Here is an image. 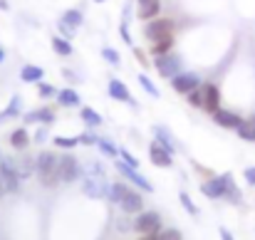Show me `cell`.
Here are the masks:
<instances>
[{
  "instance_id": "cell-40",
  "label": "cell",
  "mask_w": 255,
  "mask_h": 240,
  "mask_svg": "<svg viewBox=\"0 0 255 240\" xmlns=\"http://www.w3.org/2000/svg\"><path fill=\"white\" fill-rule=\"evenodd\" d=\"M221 238L223 240H236L233 238V233H231V231H226V228H221Z\"/></svg>"
},
{
  "instance_id": "cell-6",
  "label": "cell",
  "mask_w": 255,
  "mask_h": 240,
  "mask_svg": "<svg viewBox=\"0 0 255 240\" xmlns=\"http://www.w3.org/2000/svg\"><path fill=\"white\" fill-rule=\"evenodd\" d=\"M82 22H85L82 10L70 7V10H65V12H62V17H60V22H57V30H60V35H62V37L72 40V37L77 35V30L82 27Z\"/></svg>"
},
{
  "instance_id": "cell-23",
  "label": "cell",
  "mask_w": 255,
  "mask_h": 240,
  "mask_svg": "<svg viewBox=\"0 0 255 240\" xmlns=\"http://www.w3.org/2000/svg\"><path fill=\"white\" fill-rule=\"evenodd\" d=\"M52 50H55L60 57H72V52H75L72 40H67V37H62V35H55V37H52Z\"/></svg>"
},
{
  "instance_id": "cell-37",
  "label": "cell",
  "mask_w": 255,
  "mask_h": 240,
  "mask_svg": "<svg viewBox=\"0 0 255 240\" xmlns=\"http://www.w3.org/2000/svg\"><path fill=\"white\" fill-rule=\"evenodd\" d=\"M119 32H122V40H124L127 45H131V42H134V40H131V32H129V20H122Z\"/></svg>"
},
{
  "instance_id": "cell-4",
  "label": "cell",
  "mask_w": 255,
  "mask_h": 240,
  "mask_svg": "<svg viewBox=\"0 0 255 240\" xmlns=\"http://www.w3.org/2000/svg\"><path fill=\"white\" fill-rule=\"evenodd\" d=\"M173 30H176V22L171 17H154L149 22H144V37L149 42H159V40H166V37H173Z\"/></svg>"
},
{
  "instance_id": "cell-45",
  "label": "cell",
  "mask_w": 255,
  "mask_h": 240,
  "mask_svg": "<svg viewBox=\"0 0 255 240\" xmlns=\"http://www.w3.org/2000/svg\"><path fill=\"white\" fill-rule=\"evenodd\" d=\"M94 2H107V0H94Z\"/></svg>"
},
{
  "instance_id": "cell-7",
  "label": "cell",
  "mask_w": 255,
  "mask_h": 240,
  "mask_svg": "<svg viewBox=\"0 0 255 240\" xmlns=\"http://www.w3.org/2000/svg\"><path fill=\"white\" fill-rule=\"evenodd\" d=\"M154 67H156V72H159L164 80H173L178 72H183V70H181L183 62H181V57H178L176 52H166V55L154 57Z\"/></svg>"
},
{
  "instance_id": "cell-34",
  "label": "cell",
  "mask_w": 255,
  "mask_h": 240,
  "mask_svg": "<svg viewBox=\"0 0 255 240\" xmlns=\"http://www.w3.org/2000/svg\"><path fill=\"white\" fill-rule=\"evenodd\" d=\"M37 94L42 99H50V97H57V87H52L50 82H37Z\"/></svg>"
},
{
  "instance_id": "cell-9",
  "label": "cell",
  "mask_w": 255,
  "mask_h": 240,
  "mask_svg": "<svg viewBox=\"0 0 255 240\" xmlns=\"http://www.w3.org/2000/svg\"><path fill=\"white\" fill-rule=\"evenodd\" d=\"M0 178L5 186V193H17L20 191V171L12 159H0Z\"/></svg>"
},
{
  "instance_id": "cell-25",
  "label": "cell",
  "mask_w": 255,
  "mask_h": 240,
  "mask_svg": "<svg viewBox=\"0 0 255 240\" xmlns=\"http://www.w3.org/2000/svg\"><path fill=\"white\" fill-rule=\"evenodd\" d=\"M80 117H82V121H85L89 129H94V126H102V114L99 112H94L92 107H80Z\"/></svg>"
},
{
  "instance_id": "cell-35",
  "label": "cell",
  "mask_w": 255,
  "mask_h": 240,
  "mask_svg": "<svg viewBox=\"0 0 255 240\" xmlns=\"http://www.w3.org/2000/svg\"><path fill=\"white\" fill-rule=\"evenodd\" d=\"M186 97H188V104H191V107L203 109V89H201V87H196V89H193V92H188Z\"/></svg>"
},
{
  "instance_id": "cell-10",
  "label": "cell",
  "mask_w": 255,
  "mask_h": 240,
  "mask_svg": "<svg viewBox=\"0 0 255 240\" xmlns=\"http://www.w3.org/2000/svg\"><path fill=\"white\" fill-rule=\"evenodd\" d=\"M117 171L127 178V181H131L139 191H144V193H151L154 191V186H151V181L146 178V176H141L139 173V168H134V166H129L127 161H122V159H117Z\"/></svg>"
},
{
  "instance_id": "cell-43",
  "label": "cell",
  "mask_w": 255,
  "mask_h": 240,
  "mask_svg": "<svg viewBox=\"0 0 255 240\" xmlns=\"http://www.w3.org/2000/svg\"><path fill=\"white\" fill-rule=\"evenodd\" d=\"M0 10H7V2L5 0H0Z\"/></svg>"
},
{
  "instance_id": "cell-38",
  "label": "cell",
  "mask_w": 255,
  "mask_h": 240,
  "mask_svg": "<svg viewBox=\"0 0 255 240\" xmlns=\"http://www.w3.org/2000/svg\"><path fill=\"white\" fill-rule=\"evenodd\" d=\"M243 178H246L248 186H255V166H248V168L243 171Z\"/></svg>"
},
{
  "instance_id": "cell-28",
  "label": "cell",
  "mask_w": 255,
  "mask_h": 240,
  "mask_svg": "<svg viewBox=\"0 0 255 240\" xmlns=\"http://www.w3.org/2000/svg\"><path fill=\"white\" fill-rule=\"evenodd\" d=\"M94 146L102 151V154H107V156H112V159H117V154H119V149L112 144V141H107V139H102V136H97V141H94Z\"/></svg>"
},
{
  "instance_id": "cell-39",
  "label": "cell",
  "mask_w": 255,
  "mask_h": 240,
  "mask_svg": "<svg viewBox=\"0 0 255 240\" xmlns=\"http://www.w3.org/2000/svg\"><path fill=\"white\" fill-rule=\"evenodd\" d=\"M45 139H47V129H45V126H42V129H40V131H37V134H35V141H37V144H42V141H45Z\"/></svg>"
},
{
  "instance_id": "cell-18",
  "label": "cell",
  "mask_w": 255,
  "mask_h": 240,
  "mask_svg": "<svg viewBox=\"0 0 255 240\" xmlns=\"http://www.w3.org/2000/svg\"><path fill=\"white\" fill-rule=\"evenodd\" d=\"M107 92H109V97L112 99H117V102H127V104H131V107H136V102L131 99V92H129V87L124 84L122 80H109V87H107Z\"/></svg>"
},
{
  "instance_id": "cell-19",
  "label": "cell",
  "mask_w": 255,
  "mask_h": 240,
  "mask_svg": "<svg viewBox=\"0 0 255 240\" xmlns=\"http://www.w3.org/2000/svg\"><path fill=\"white\" fill-rule=\"evenodd\" d=\"M57 104L60 107H67V109H77V107H82V97L77 94V89L65 87V89L57 92Z\"/></svg>"
},
{
  "instance_id": "cell-8",
  "label": "cell",
  "mask_w": 255,
  "mask_h": 240,
  "mask_svg": "<svg viewBox=\"0 0 255 240\" xmlns=\"http://www.w3.org/2000/svg\"><path fill=\"white\" fill-rule=\"evenodd\" d=\"M233 176L231 173H223V176H216V178H208L201 183V193L211 201H218V198H226V191H228V181Z\"/></svg>"
},
{
  "instance_id": "cell-15",
  "label": "cell",
  "mask_w": 255,
  "mask_h": 240,
  "mask_svg": "<svg viewBox=\"0 0 255 240\" xmlns=\"http://www.w3.org/2000/svg\"><path fill=\"white\" fill-rule=\"evenodd\" d=\"M161 15V0H136V17L141 22H149Z\"/></svg>"
},
{
  "instance_id": "cell-44",
  "label": "cell",
  "mask_w": 255,
  "mask_h": 240,
  "mask_svg": "<svg viewBox=\"0 0 255 240\" xmlns=\"http://www.w3.org/2000/svg\"><path fill=\"white\" fill-rule=\"evenodd\" d=\"M139 240H156L154 236H144V238H139Z\"/></svg>"
},
{
  "instance_id": "cell-21",
  "label": "cell",
  "mask_w": 255,
  "mask_h": 240,
  "mask_svg": "<svg viewBox=\"0 0 255 240\" xmlns=\"http://www.w3.org/2000/svg\"><path fill=\"white\" fill-rule=\"evenodd\" d=\"M10 146H12L15 151H25V149L30 146V134H27L25 126H17V129L10 134Z\"/></svg>"
},
{
  "instance_id": "cell-20",
  "label": "cell",
  "mask_w": 255,
  "mask_h": 240,
  "mask_svg": "<svg viewBox=\"0 0 255 240\" xmlns=\"http://www.w3.org/2000/svg\"><path fill=\"white\" fill-rule=\"evenodd\" d=\"M25 121L27 124H52L55 121V112L50 107H40V109H32L25 114Z\"/></svg>"
},
{
  "instance_id": "cell-41",
  "label": "cell",
  "mask_w": 255,
  "mask_h": 240,
  "mask_svg": "<svg viewBox=\"0 0 255 240\" xmlns=\"http://www.w3.org/2000/svg\"><path fill=\"white\" fill-rule=\"evenodd\" d=\"M2 62H5V50L0 47V65H2Z\"/></svg>"
},
{
  "instance_id": "cell-11",
  "label": "cell",
  "mask_w": 255,
  "mask_h": 240,
  "mask_svg": "<svg viewBox=\"0 0 255 240\" xmlns=\"http://www.w3.org/2000/svg\"><path fill=\"white\" fill-rule=\"evenodd\" d=\"M82 173L85 171H82L77 156H72V154L60 156V183H75L77 178H82Z\"/></svg>"
},
{
  "instance_id": "cell-31",
  "label": "cell",
  "mask_w": 255,
  "mask_h": 240,
  "mask_svg": "<svg viewBox=\"0 0 255 240\" xmlns=\"http://www.w3.org/2000/svg\"><path fill=\"white\" fill-rule=\"evenodd\" d=\"M178 201H181V206L186 208V213H188V216H198V206L191 201V196H188L186 191H181V193H178Z\"/></svg>"
},
{
  "instance_id": "cell-33",
  "label": "cell",
  "mask_w": 255,
  "mask_h": 240,
  "mask_svg": "<svg viewBox=\"0 0 255 240\" xmlns=\"http://www.w3.org/2000/svg\"><path fill=\"white\" fill-rule=\"evenodd\" d=\"M154 238H156V240H183V233H181L178 228H166V231L161 228Z\"/></svg>"
},
{
  "instance_id": "cell-29",
  "label": "cell",
  "mask_w": 255,
  "mask_h": 240,
  "mask_svg": "<svg viewBox=\"0 0 255 240\" xmlns=\"http://www.w3.org/2000/svg\"><path fill=\"white\" fill-rule=\"evenodd\" d=\"M102 57H104V62H109L112 67H119V65H122V55H119L114 47H102Z\"/></svg>"
},
{
  "instance_id": "cell-16",
  "label": "cell",
  "mask_w": 255,
  "mask_h": 240,
  "mask_svg": "<svg viewBox=\"0 0 255 240\" xmlns=\"http://www.w3.org/2000/svg\"><path fill=\"white\" fill-rule=\"evenodd\" d=\"M151 131H154V141H159L169 154H176V151H178V141H176V136L171 134L164 124H154V126H151Z\"/></svg>"
},
{
  "instance_id": "cell-36",
  "label": "cell",
  "mask_w": 255,
  "mask_h": 240,
  "mask_svg": "<svg viewBox=\"0 0 255 240\" xmlns=\"http://www.w3.org/2000/svg\"><path fill=\"white\" fill-rule=\"evenodd\" d=\"M119 159L127 161V163H129V166H134V168H139V159H136L134 154H129L127 149H119Z\"/></svg>"
},
{
  "instance_id": "cell-30",
  "label": "cell",
  "mask_w": 255,
  "mask_h": 240,
  "mask_svg": "<svg viewBox=\"0 0 255 240\" xmlns=\"http://www.w3.org/2000/svg\"><path fill=\"white\" fill-rule=\"evenodd\" d=\"M80 144H82V136H55V146H62V149H72Z\"/></svg>"
},
{
  "instance_id": "cell-3",
  "label": "cell",
  "mask_w": 255,
  "mask_h": 240,
  "mask_svg": "<svg viewBox=\"0 0 255 240\" xmlns=\"http://www.w3.org/2000/svg\"><path fill=\"white\" fill-rule=\"evenodd\" d=\"M35 173L45 188H55L60 183V159L52 151H40L35 159Z\"/></svg>"
},
{
  "instance_id": "cell-12",
  "label": "cell",
  "mask_w": 255,
  "mask_h": 240,
  "mask_svg": "<svg viewBox=\"0 0 255 240\" xmlns=\"http://www.w3.org/2000/svg\"><path fill=\"white\" fill-rule=\"evenodd\" d=\"M171 82V89L176 92V94H188V92H193L196 87H201V77L196 75V72H178Z\"/></svg>"
},
{
  "instance_id": "cell-17",
  "label": "cell",
  "mask_w": 255,
  "mask_h": 240,
  "mask_svg": "<svg viewBox=\"0 0 255 240\" xmlns=\"http://www.w3.org/2000/svg\"><path fill=\"white\" fill-rule=\"evenodd\" d=\"M149 159L154 166H159V168H171V163H173V154H169L159 141H151L149 144Z\"/></svg>"
},
{
  "instance_id": "cell-22",
  "label": "cell",
  "mask_w": 255,
  "mask_h": 240,
  "mask_svg": "<svg viewBox=\"0 0 255 240\" xmlns=\"http://www.w3.org/2000/svg\"><path fill=\"white\" fill-rule=\"evenodd\" d=\"M42 77H45V70L37 67V65H25L20 70V80L25 84H37V82H42Z\"/></svg>"
},
{
  "instance_id": "cell-2",
  "label": "cell",
  "mask_w": 255,
  "mask_h": 240,
  "mask_svg": "<svg viewBox=\"0 0 255 240\" xmlns=\"http://www.w3.org/2000/svg\"><path fill=\"white\" fill-rule=\"evenodd\" d=\"M109 181H107V173L102 168V163H92L82 173V191H85L87 198H94V201H102V198H109Z\"/></svg>"
},
{
  "instance_id": "cell-24",
  "label": "cell",
  "mask_w": 255,
  "mask_h": 240,
  "mask_svg": "<svg viewBox=\"0 0 255 240\" xmlns=\"http://www.w3.org/2000/svg\"><path fill=\"white\" fill-rule=\"evenodd\" d=\"M20 109H22V97H20V94H12V97H10V102H7V107L0 112V121L17 117V114H20Z\"/></svg>"
},
{
  "instance_id": "cell-14",
  "label": "cell",
  "mask_w": 255,
  "mask_h": 240,
  "mask_svg": "<svg viewBox=\"0 0 255 240\" xmlns=\"http://www.w3.org/2000/svg\"><path fill=\"white\" fill-rule=\"evenodd\" d=\"M201 89H203V109L208 114L218 112L221 109V89H218V84L216 82H206V84H201Z\"/></svg>"
},
{
  "instance_id": "cell-42",
  "label": "cell",
  "mask_w": 255,
  "mask_h": 240,
  "mask_svg": "<svg viewBox=\"0 0 255 240\" xmlns=\"http://www.w3.org/2000/svg\"><path fill=\"white\" fill-rule=\"evenodd\" d=\"M5 196V186H2V178H0V198Z\"/></svg>"
},
{
  "instance_id": "cell-27",
  "label": "cell",
  "mask_w": 255,
  "mask_h": 240,
  "mask_svg": "<svg viewBox=\"0 0 255 240\" xmlns=\"http://www.w3.org/2000/svg\"><path fill=\"white\" fill-rule=\"evenodd\" d=\"M238 136H241V139H246V141H253V144H255V114L251 117V119H246V121H243V126L238 129Z\"/></svg>"
},
{
  "instance_id": "cell-13",
  "label": "cell",
  "mask_w": 255,
  "mask_h": 240,
  "mask_svg": "<svg viewBox=\"0 0 255 240\" xmlns=\"http://www.w3.org/2000/svg\"><path fill=\"white\" fill-rule=\"evenodd\" d=\"M211 117H213V121H216L218 126L231 129V131H238V129L243 126V121H246L241 114H236V112H231V109H218V112H213Z\"/></svg>"
},
{
  "instance_id": "cell-5",
  "label": "cell",
  "mask_w": 255,
  "mask_h": 240,
  "mask_svg": "<svg viewBox=\"0 0 255 240\" xmlns=\"http://www.w3.org/2000/svg\"><path fill=\"white\" fill-rule=\"evenodd\" d=\"M131 228L139 236H156L161 231V216L156 211H141V213H136Z\"/></svg>"
},
{
  "instance_id": "cell-26",
  "label": "cell",
  "mask_w": 255,
  "mask_h": 240,
  "mask_svg": "<svg viewBox=\"0 0 255 240\" xmlns=\"http://www.w3.org/2000/svg\"><path fill=\"white\" fill-rule=\"evenodd\" d=\"M166 52H173V37L151 42V47H149V55H151V57H159V55H166Z\"/></svg>"
},
{
  "instance_id": "cell-1",
  "label": "cell",
  "mask_w": 255,
  "mask_h": 240,
  "mask_svg": "<svg viewBox=\"0 0 255 240\" xmlns=\"http://www.w3.org/2000/svg\"><path fill=\"white\" fill-rule=\"evenodd\" d=\"M109 201L122 208L124 213H141L144 211V198L139 193V188H131L127 183H112L109 186Z\"/></svg>"
},
{
  "instance_id": "cell-32",
  "label": "cell",
  "mask_w": 255,
  "mask_h": 240,
  "mask_svg": "<svg viewBox=\"0 0 255 240\" xmlns=\"http://www.w3.org/2000/svg\"><path fill=\"white\" fill-rule=\"evenodd\" d=\"M136 80H139V84H141V87H144V92H146V94H151V97H156V99H159V97H161V92H159V87H156V84H154V82L149 80V77H146V75H139V77H136Z\"/></svg>"
}]
</instances>
